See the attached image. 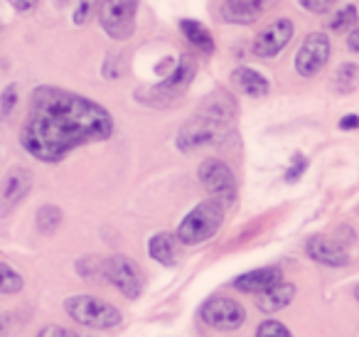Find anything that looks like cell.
<instances>
[{
	"label": "cell",
	"mask_w": 359,
	"mask_h": 337,
	"mask_svg": "<svg viewBox=\"0 0 359 337\" xmlns=\"http://www.w3.org/2000/svg\"><path fill=\"white\" fill-rule=\"evenodd\" d=\"M256 337H293L290 335V330L283 325V322L278 320H266L259 325V330H256Z\"/></svg>",
	"instance_id": "484cf974"
},
{
	"label": "cell",
	"mask_w": 359,
	"mask_h": 337,
	"mask_svg": "<svg viewBox=\"0 0 359 337\" xmlns=\"http://www.w3.org/2000/svg\"><path fill=\"white\" fill-rule=\"evenodd\" d=\"M148 251L158 263H163V266H172V263L177 261V256H180L177 239H175L172 234H168V232H160V234H155V237L150 239Z\"/></svg>",
	"instance_id": "ac0fdd59"
},
{
	"label": "cell",
	"mask_w": 359,
	"mask_h": 337,
	"mask_svg": "<svg viewBox=\"0 0 359 337\" xmlns=\"http://www.w3.org/2000/svg\"><path fill=\"white\" fill-rule=\"evenodd\" d=\"M37 6V0H15V8L20 13H30Z\"/></svg>",
	"instance_id": "d6a6232c"
},
{
	"label": "cell",
	"mask_w": 359,
	"mask_h": 337,
	"mask_svg": "<svg viewBox=\"0 0 359 337\" xmlns=\"http://www.w3.org/2000/svg\"><path fill=\"white\" fill-rule=\"evenodd\" d=\"M22 291V276L13 266L0 261V296H13Z\"/></svg>",
	"instance_id": "603a6c76"
},
{
	"label": "cell",
	"mask_w": 359,
	"mask_h": 337,
	"mask_svg": "<svg viewBox=\"0 0 359 337\" xmlns=\"http://www.w3.org/2000/svg\"><path fill=\"white\" fill-rule=\"evenodd\" d=\"M354 22H357V8L344 6L342 11H337L332 18H330L327 27H330V30H334V32H344V30H349Z\"/></svg>",
	"instance_id": "cb8c5ba5"
},
{
	"label": "cell",
	"mask_w": 359,
	"mask_h": 337,
	"mask_svg": "<svg viewBox=\"0 0 359 337\" xmlns=\"http://www.w3.org/2000/svg\"><path fill=\"white\" fill-rule=\"evenodd\" d=\"M67 315L74 322L96 330H109V327L121 325V312L111 303L101 300L96 296H72L65 300Z\"/></svg>",
	"instance_id": "277c9868"
},
{
	"label": "cell",
	"mask_w": 359,
	"mask_h": 337,
	"mask_svg": "<svg viewBox=\"0 0 359 337\" xmlns=\"http://www.w3.org/2000/svg\"><path fill=\"white\" fill-rule=\"evenodd\" d=\"M37 337H76L72 330H67V327H60V325H47L40 330V335Z\"/></svg>",
	"instance_id": "f546056e"
},
{
	"label": "cell",
	"mask_w": 359,
	"mask_h": 337,
	"mask_svg": "<svg viewBox=\"0 0 359 337\" xmlns=\"http://www.w3.org/2000/svg\"><path fill=\"white\" fill-rule=\"evenodd\" d=\"M35 224L42 234H55L62 224V209L57 204H45V207L37 209Z\"/></svg>",
	"instance_id": "7402d4cb"
},
{
	"label": "cell",
	"mask_w": 359,
	"mask_h": 337,
	"mask_svg": "<svg viewBox=\"0 0 359 337\" xmlns=\"http://www.w3.org/2000/svg\"><path fill=\"white\" fill-rule=\"evenodd\" d=\"M278 0H224V18L229 22H239V25H251L259 20L264 13H269Z\"/></svg>",
	"instance_id": "5bb4252c"
},
{
	"label": "cell",
	"mask_w": 359,
	"mask_h": 337,
	"mask_svg": "<svg viewBox=\"0 0 359 337\" xmlns=\"http://www.w3.org/2000/svg\"><path fill=\"white\" fill-rule=\"evenodd\" d=\"M354 298H357V300H359V286L354 288Z\"/></svg>",
	"instance_id": "e575fe53"
},
{
	"label": "cell",
	"mask_w": 359,
	"mask_h": 337,
	"mask_svg": "<svg viewBox=\"0 0 359 337\" xmlns=\"http://www.w3.org/2000/svg\"><path fill=\"white\" fill-rule=\"evenodd\" d=\"M197 114L215 121V124L224 126V128H229L231 121H234V116H236V101L231 99V94H226V91H212V94L200 104Z\"/></svg>",
	"instance_id": "9a60e30c"
},
{
	"label": "cell",
	"mask_w": 359,
	"mask_h": 337,
	"mask_svg": "<svg viewBox=\"0 0 359 337\" xmlns=\"http://www.w3.org/2000/svg\"><path fill=\"white\" fill-rule=\"evenodd\" d=\"M138 0H101L99 22L111 40H128L135 30Z\"/></svg>",
	"instance_id": "5b68a950"
},
{
	"label": "cell",
	"mask_w": 359,
	"mask_h": 337,
	"mask_svg": "<svg viewBox=\"0 0 359 337\" xmlns=\"http://www.w3.org/2000/svg\"><path fill=\"white\" fill-rule=\"evenodd\" d=\"M18 106V84H8L0 94V119H11Z\"/></svg>",
	"instance_id": "d4e9b609"
},
{
	"label": "cell",
	"mask_w": 359,
	"mask_h": 337,
	"mask_svg": "<svg viewBox=\"0 0 359 337\" xmlns=\"http://www.w3.org/2000/svg\"><path fill=\"white\" fill-rule=\"evenodd\" d=\"M224 126L215 124V121L205 119V116L195 114L177 136V148L180 150H197L202 145H212L217 140L224 138Z\"/></svg>",
	"instance_id": "52a82bcc"
},
{
	"label": "cell",
	"mask_w": 359,
	"mask_h": 337,
	"mask_svg": "<svg viewBox=\"0 0 359 337\" xmlns=\"http://www.w3.org/2000/svg\"><path fill=\"white\" fill-rule=\"evenodd\" d=\"M114 119L96 101L57 86L32 91L20 143L42 163H60L74 148L111 138Z\"/></svg>",
	"instance_id": "6da1fadb"
},
{
	"label": "cell",
	"mask_w": 359,
	"mask_h": 337,
	"mask_svg": "<svg viewBox=\"0 0 359 337\" xmlns=\"http://www.w3.org/2000/svg\"><path fill=\"white\" fill-rule=\"evenodd\" d=\"M300 6L305 8V11H310V13H318V15H323V13H327L330 8L337 3V0H298Z\"/></svg>",
	"instance_id": "f1b7e54d"
},
{
	"label": "cell",
	"mask_w": 359,
	"mask_h": 337,
	"mask_svg": "<svg viewBox=\"0 0 359 337\" xmlns=\"http://www.w3.org/2000/svg\"><path fill=\"white\" fill-rule=\"evenodd\" d=\"M202 317H205L207 325H212L215 330H236V327L244 325L246 312L231 298H212L202 308Z\"/></svg>",
	"instance_id": "9c48e42d"
},
{
	"label": "cell",
	"mask_w": 359,
	"mask_h": 337,
	"mask_svg": "<svg viewBox=\"0 0 359 337\" xmlns=\"http://www.w3.org/2000/svg\"><path fill=\"white\" fill-rule=\"evenodd\" d=\"M308 256L313 261L323 263V266H332V268H339V266H347L349 263V253L344 249V244L334 242L330 237H310L308 239Z\"/></svg>",
	"instance_id": "4fadbf2b"
},
{
	"label": "cell",
	"mask_w": 359,
	"mask_h": 337,
	"mask_svg": "<svg viewBox=\"0 0 359 337\" xmlns=\"http://www.w3.org/2000/svg\"><path fill=\"white\" fill-rule=\"evenodd\" d=\"M330 60V37L325 32H313L303 40L295 55V70L300 77H315Z\"/></svg>",
	"instance_id": "ba28073f"
},
{
	"label": "cell",
	"mask_w": 359,
	"mask_h": 337,
	"mask_svg": "<svg viewBox=\"0 0 359 337\" xmlns=\"http://www.w3.org/2000/svg\"><path fill=\"white\" fill-rule=\"evenodd\" d=\"M180 27H182L185 37L200 52H205V55H212V52H215V40H212L210 30H207L205 25H200L197 20H182V22H180Z\"/></svg>",
	"instance_id": "ffe728a7"
},
{
	"label": "cell",
	"mask_w": 359,
	"mask_h": 337,
	"mask_svg": "<svg viewBox=\"0 0 359 337\" xmlns=\"http://www.w3.org/2000/svg\"><path fill=\"white\" fill-rule=\"evenodd\" d=\"M293 22L288 20V18H278V20H273L269 27H264V30L256 35L254 40V55L259 57H276L278 52H283L285 47H288V42L293 40Z\"/></svg>",
	"instance_id": "30bf717a"
},
{
	"label": "cell",
	"mask_w": 359,
	"mask_h": 337,
	"mask_svg": "<svg viewBox=\"0 0 359 337\" xmlns=\"http://www.w3.org/2000/svg\"><path fill=\"white\" fill-rule=\"evenodd\" d=\"M280 281H283V271L276 266H266V268H256V271H249V273H244V276H239L234 281V288H239V291H244V293H264Z\"/></svg>",
	"instance_id": "2e32d148"
},
{
	"label": "cell",
	"mask_w": 359,
	"mask_h": 337,
	"mask_svg": "<svg viewBox=\"0 0 359 337\" xmlns=\"http://www.w3.org/2000/svg\"><path fill=\"white\" fill-rule=\"evenodd\" d=\"M305 168H308V160L303 158V155H295L293 158V165H290L288 170H285V183H295V180H300L303 178V173H305Z\"/></svg>",
	"instance_id": "4316f807"
},
{
	"label": "cell",
	"mask_w": 359,
	"mask_h": 337,
	"mask_svg": "<svg viewBox=\"0 0 359 337\" xmlns=\"http://www.w3.org/2000/svg\"><path fill=\"white\" fill-rule=\"evenodd\" d=\"M11 320H13L11 315H0V337L11 332V327H13V325H11Z\"/></svg>",
	"instance_id": "836d02e7"
},
{
	"label": "cell",
	"mask_w": 359,
	"mask_h": 337,
	"mask_svg": "<svg viewBox=\"0 0 359 337\" xmlns=\"http://www.w3.org/2000/svg\"><path fill=\"white\" fill-rule=\"evenodd\" d=\"M94 8H96V0H79V8L74 13V25L89 22V18L94 15Z\"/></svg>",
	"instance_id": "83f0119b"
},
{
	"label": "cell",
	"mask_w": 359,
	"mask_h": 337,
	"mask_svg": "<svg viewBox=\"0 0 359 337\" xmlns=\"http://www.w3.org/2000/svg\"><path fill=\"white\" fill-rule=\"evenodd\" d=\"M339 128L342 131H354V128H359V116H344L342 121H339Z\"/></svg>",
	"instance_id": "4dcf8cb0"
},
{
	"label": "cell",
	"mask_w": 359,
	"mask_h": 337,
	"mask_svg": "<svg viewBox=\"0 0 359 337\" xmlns=\"http://www.w3.org/2000/svg\"><path fill=\"white\" fill-rule=\"evenodd\" d=\"M197 72V62L192 55H180L177 67L168 74V79L160 81V84L150 86L148 91H140L138 99L145 101L150 106H170L185 94L187 86L192 84Z\"/></svg>",
	"instance_id": "3957f363"
},
{
	"label": "cell",
	"mask_w": 359,
	"mask_h": 337,
	"mask_svg": "<svg viewBox=\"0 0 359 337\" xmlns=\"http://www.w3.org/2000/svg\"><path fill=\"white\" fill-rule=\"evenodd\" d=\"M226 214V199L212 197L200 202L190 214H187L177 227V239L180 244H187V246H195L207 239H212L219 232L222 222H224Z\"/></svg>",
	"instance_id": "7a4b0ae2"
},
{
	"label": "cell",
	"mask_w": 359,
	"mask_h": 337,
	"mask_svg": "<svg viewBox=\"0 0 359 337\" xmlns=\"http://www.w3.org/2000/svg\"><path fill=\"white\" fill-rule=\"evenodd\" d=\"M295 298V286L293 283H276V286H271L269 291H264L259 296V300H256V308H259L261 312H278L283 310L285 305H290V300Z\"/></svg>",
	"instance_id": "e0dca14e"
},
{
	"label": "cell",
	"mask_w": 359,
	"mask_h": 337,
	"mask_svg": "<svg viewBox=\"0 0 359 337\" xmlns=\"http://www.w3.org/2000/svg\"><path fill=\"white\" fill-rule=\"evenodd\" d=\"M234 81L241 86V91H244L246 96H254V99H259V96L269 94V81H266L256 70H249V67H241V70H236L234 72Z\"/></svg>",
	"instance_id": "d6986e66"
},
{
	"label": "cell",
	"mask_w": 359,
	"mask_h": 337,
	"mask_svg": "<svg viewBox=\"0 0 359 337\" xmlns=\"http://www.w3.org/2000/svg\"><path fill=\"white\" fill-rule=\"evenodd\" d=\"M104 276L111 281V286H116L126 298L135 300L143 293L145 278L140 273L138 263L133 258L123 256V253H114L104 261Z\"/></svg>",
	"instance_id": "8992f818"
},
{
	"label": "cell",
	"mask_w": 359,
	"mask_h": 337,
	"mask_svg": "<svg viewBox=\"0 0 359 337\" xmlns=\"http://www.w3.org/2000/svg\"><path fill=\"white\" fill-rule=\"evenodd\" d=\"M200 180L215 197H222V199L234 197V190H236L234 173H231L224 160L207 158L205 163L200 165Z\"/></svg>",
	"instance_id": "8fae6325"
},
{
	"label": "cell",
	"mask_w": 359,
	"mask_h": 337,
	"mask_svg": "<svg viewBox=\"0 0 359 337\" xmlns=\"http://www.w3.org/2000/svg\"><path fill=\"white\" fill-rule=\"evenodd\" d=\"M347 47L352 52H359V27H354V30L347 35Z\"/></svg>",
	"instance_id": "1f68e13d"
},
{
	"label": "cell",
	"mask_w": 359,
	"mask_h": 337,
	"mask_svg": "<svg viewBox=\"0 0 359 337\" xmlns=\"http://www.w3.org/2000/svg\"><path fill=\"white\" fill-rule=\"evenodd\" d=\"M32 187V175L25 168H13L0 183V212L8 214L15 204L27 197Z\"/></svg>",
	"instance_id": "7c38bea8"
},
{
	"label": "cell",
	"mask_w": 359,
	"mask_h": 337,
	"mask_svg": "<svg viewBox=\"0 0 359 337\" xmlns=\"http://www.w3.org/2000/svg\"><path fill=\"white\" fill-rule=\"evenodd\" d=\"M359 86V65H342L334 72L332 89L337 94H352Z\"/></svg>",
	"instance_id": "44dd1931"
}]
</instances>
